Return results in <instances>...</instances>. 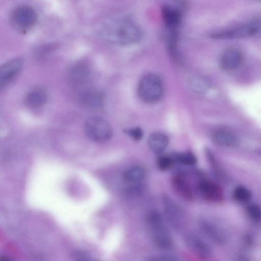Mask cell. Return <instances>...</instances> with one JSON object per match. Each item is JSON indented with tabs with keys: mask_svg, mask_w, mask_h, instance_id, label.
Here are the masks:
<instances>
[{
	"mask_svg": "<svg viewBox=\"0 0 261 261\" xmlns=\"http://www.w3.org/2000/svg\"><path fill=\"white\" fill-rule=\"evenodd\" d=\"M99 33L106 41L121 45L137 43L142 37L140 28L134 21L126 18L107 21L101 26Z\"/></svg>",
	"mask_w": 261,
	"mask_h": 261,
	"instance_id": "6da1fadb",
	"label": "cell"
},
{
	"mask_svg": "<svg viewBox=\"0 0 261 261\" xmlns=\"http://www.w3.org/2000/svg\"><path fill=\"white\" fill-rule=\"evenodd\" d=\"M147 223L151 239L156 247L165 250L172 248L174 241L170 227L158 211L152 210L148 213Z\"/></svg>",
	"mask_w": 261,
	"mask_h": 261,
	"instance_id": "7a4b0ae2",
	"label": "cell"
},
{
	"mask_svg": "<svg viewBox=\"0 0 261 261\" xmlns=\"http://www.w3.org/2000/svg\"><path fill=\"white\" fill-rule=\"evenodd\" d=\"M164 90V85L161 78L155 74L148 73L141 79L138 92L143 101L152 103L162 98Z\"/></svg>",
	"mask_w": 261,
	"mask_h": 261,
	"instance_id": "3957f363",
	"label": "cell"
},
{
	"mask_svg": "<svg viewBox=\"0 0 261 261\" xmlns=\"http://www.w3.org/2000/svg\"><path fill=\"white\" fill-rule=\"evenodd\" d=\"M85 130L91 140L98 143L109 141L113 134L107 121L99 116H93L88 119L85 124Z\"/></svg>",
	"mask_w": 261,
	"mask_h": 261,
	"instance_id": "277c9868",
	"label": "cell"
},
{
	"mask_svg": "<svg viewBox=\"0 0 261 261\" xmlns=\"http://www.w3.org/2000/svg\"><path fill=\"white\" fill-rule=\"evenodd\" d=\"M163 207L166 223L170 228L176 231L182 230L187 225V218L182 210L168 197L163 200Z\"/></svg>",
	"mask_w": 261,
	"mask_h": 261,
	"instance_id": "5b68a950",
	"label": "cell"
},
{
	"mask_svg": "<svg viewBox=\"0 0 261 261\" xmlns=\"http://www.w3.org/2000/svg\"><path fill=\"white\" fill-rule=\"evenodd\" d=\"M198 226L203 237L207 240L218 245H224L227 243L228 235L223 226L205 218L199 221Z\"/></svg>",
	"mask_w": 261,
	"mask_h": 261,
	"instance_id": "8992f818",
	"label": "cell"
},
{
	"mask_svg": "<svg viewBox=\"0 0 261 261\" xmlns=\"http://www.w3.org/2000/svg\"><path fill=\"white\" fill-rule=\"evenodd\" d=\"M184 242L188 249L200 259L206 260L212 257L213 250L208 241L194 232L187 233Z\"/></svg>",
	"mask_w": 261,
	"mask_h": 261,
	"instance_id": "52a82bcc",
	"label": "cell"
},
{
	"mask_svg": "<svg viewBox=\"0 0 261 261\" xmlns=\"http://www.w3.org/2000/svg\"><path fill=\"white\" fill-rule=\"evenodd\" d=\"M260 21L254 20L232 29L217 32L212 35L215 39H234L252 36L260 29Z\"/></svg>",
	"mask_w": 261,
	"mask_h": 261,
	"instance_id": "ba28073f",
	"label": "cell"
},
{
	"mask_svg": "<svg viewBox=\"0 0 261 261\" xmlns=\"http://www.w3.org/2000/svg\"><path fill=\"white\" fill-rule=\"evenodd\" d=\"M11 18L13 23L17 28L22 30H28L36 23L37 15L32 7L21 5L13 11Z\"/></svg>",
	"mask_w": 261,
	"mask_h": 261,
	"instance_id": "9c48e42d",
	"label": "cell"
},
{
	"mask_svg": "<svg viewBox=\"0 0 261 261\" xmlns=\"http://www.w3.org/2000/svg\"><path fill=\"white\" fill-rule=\"evenodd\" d=\"M198 189L201 196L209 202L216 203L224 200L222 188L219 185L211 180H200L198 184Z\"/></svg>",
	"mask_w": 261,
	"mask_h": 261,
	"instance_id": "30bf717a",
	"label": "cell"
},
{
	"mask_svg": "<svg viewBox=\"0 0 261 261\" xmlns=\"http://www.w3.org/2000/svg\"><path fill=\"white\" fill-rule=\"evenodd\" d=\"M243 60V54L237 47H231L224 50L219 59V64L222 69L230 71L237 68Z\"/></svg>",
	"mask_w": 261,
	"mask_h": 261,
	"instance_id": "8fae6325",
	"label": "cell"
},
{
	"mask_svg": "<svg viewBox=\"0 0 261 261\" xmlns=\"http://www.w3.org/2000/svg\"><path fill=\"white\" fill-rule=\"evenodd\" d=\"M23 64L21 58L12 59L0 66V88L10 82L20 72Z\"/></svg>",
	"mask_w": 261,
	"mask_h": 261,
	"instance_id": "7c38bea8",
	"label": "cell"
},
{
	"mask_svg": "<svg viewBox=\"0 0 261 261\" xmlns=\"http://www.w3.org/2000/svg\"><path fill=\"white\" fill-rule=\"evenodd\" d=\"M171 184L174 191L179 197L186 201H193L194 198L193 190L190 182L184 175H174L171 179Z\"/></svg>",
	"mask_w": 261,
	"mask_h": 261,
	"instance_id": "4fadbf2b",
	"label": "cell"
},
{
	"mask_svg": "<svg viewBox=\"0 0 261 261\" xmlns=\"http://www.w3.org/2000/svg\"><path fill=\"white\" fill-rule=\"evenodd\" d=\"M89 67L83 63L72 66L68 72L69 81L73 85H81L87 82L90 77Z\"/></svg>",
	"mask_w": 261,
	"mask_h": 261,
	"instance_id": "5bb4252c",
	"label": "cell"
},
{
	"mask_svg": "<svg viewBox=\"0 0 261 261\" xmlns=\"http://www.w3.org/2000/svg\"><path fill=\"white\" fill-rule=\"evenodd\" d=\"M212 140L217 145L226 147H232L238 144V140L236 135L226 128H219L212 134Z\"/></svg>",
	"mask_w": 261,
	"mask_h": 261,
	"instance_id": "9a60e30c",
	"label": "cell"
},
{
	"mask_svg": "<svg viewBox=\"0 0 261 261\" xmlns=\"http://www.w3.org/2000/svg\"><path fill=\"white\" fill-rule=\"evenodd\" d=\"M169 144L168 136L161 132H153L148 138V145L154 153L161 154L167 148Z\"/></svg>",
	"mask_w": 261,
	"mask_h": 261,
	"instance_id": "2e32d148",
	"label": "cell"
},
{
	"mask_svg": "<svg viewBox=\"0 0 261 261\" xmlns=\"http://www.w3.org/2000/svg\"><path fill=\"white\" fill-rule=\"evenodd\" d=\"M80 97L84 105L90 108H98L101 106L103 103L102 93L94 89H88L83 91Z\"/></svg>",
	"mask_w": 261,
	"mask_h": 261,
	"instance_id": "e0dca14e",
	"label": "cell"
},
{
	"mask_svg": "<svg viewBox=\"0 0 261 261\" xmlns=\"http://www.w3.org/2000/svg\"><path fill=\"white\" fill-rule=\"evenodd\" d=\"M47 95L46 91L40 88L32 89L27 94L25 102L28 106L33 108L41 107L46 102Z\"/></svg>",
	"mask_w": 261,
	"mask_h": 261,
	"instance_id": "ac0fdd59",
	"label": "cell"
},
{
	"mask_svg": "<svg viewBox=\"0 0 261 261\" xmlns=\"http://www.w3.org/2000/svg\"><path fill=\"white\" fill-rule=\"evenodd\" d=\"M162 15L164 22L170 27H176L181 20L180 12L175 8L169 5L163 6Z\"/></svg>",
	"mask_w": 261,
	"mask_h": 261,
	"instance_id": "d6986e66",
	"label": "cell"
},
{
	"mask_svg": "<svg viewBox=\"0 0 261 261\" xmlns=\"http://www.w3.org/2000/svg\"><path fill=\"white\" fill-rule=\"evenodd\" d=\"M145 175V172L143 168L139 166H134L123 172V178L126 181L137 184L142 181Z\"/></svg>",
	"mask_w": 261,
	"mask_h": 261,
	"instance_id": "ffe728a7",
	"label": "cell"
},
{
	"mask_svg": "<svg viewBox=\"0 0 261 261\" xmlns=\"http://www.w3.org/2000/svg\"><path fill=\"white\" fill-rule=\"evenodd\" d=\"M233 199L240 203H247L251 199L252 193L245 187L239 186L236 187L232 193Z\"/></svg>",
	"mask_w": 261,
	"mask_h": 261,
	"instance_id": "44dd1931",
	"label": "cell"
},
{
	"mask_svg": "<svg viewBox=\"0 0 261 261\" xmlns=\"http://www.w3.org/2000/svg\"><path fill=\"white\" fill-rule=\"evenodd\" d=\"M174 162L186 166H192L197 162L196 156L191 152L187 151L176 153L173 156Z\"/></svg>",
	"mask_w": 261,
	"mask_h": 261,
	"instance_id": "7402d4cb",
	"label": "cell"
},
{
	"mask_svg": "<svg viewBox=\"0 0 261 261\" xmlns=\"http://www.w3.org/2000/svg\"><path fill=\"white\" fill-rule=\"evenodd\" d=\"M246 213L249 219L255 223H258L261 219V209L257 203H250L246 207Z\"/></svg>",
	"mask_w": 261,
	"mask_h": 261,
	"instance_id": "603a6c76",
	"label": "cell"
},
{
	"mask_svg": "<svg viewBox=\"0 0 261 261\" xmlns=\"http://www.w3.org/2000/svg\"><path fill=\"white\" fill-rule=\"evenodd\" d=\"M174 162L173 156L162 155L157 159L156 165L160 170L165 171L169 169Z\"/></svg>",
	"mask_w": 261,
	"mask_h": 261,
	"instance_id": "cb8c5ba5",
	"label": "cell"
},
{
	"mask_svg": "<svg viewBox=\"0 0 261 261\" xmlns=\"http://www.w3.org/2000/svg\"><path fill=\"white\" fill-rule=\"evenodd\" d=\"M124 132L136 141L141 140L143 137V132L142 129L138 127L126 129Z\"/></svg>",
	"mask_w": 261,
	"mask_h": 261,
	"instance_id": "d4e9b609",
	"label": "cell"
},
{
	"mask_svg": "<svg viewBox=\"0 0 261 261\" xmlns=\"http://www.w3.org/2000/svg\"><path fill=\"white\" fill-rule=\"evenodd\" d=\"M206 156L213 170L215 172L217 175H220V170L216 162L215 157L213 152L208 149L207 148L205 151Z\"/></svg>",
	"mask_w": 261,
	"mask_h": 261,
	"instance_id": "484cf974",
	"label": "cell"
},
{
	"mask_svg": "<svg viewBox=\"0 0 261 261\" xmlns=\"http://www.w3.org/2000/svg\"><path fill=\"white\" fill-rule=\"evenodd\" d=\"M146 261H180L176 257L171 255H160L152 256Z\"/></svg>",
	"mask_w": 261,
	"mask_h": 261,
	"instance_id": "4316f807",
	"label": "cell"
},
{
	"mask_svg": "<svg viewBox=\"0 0 261 261\" xmlns=\"http://www.w3.org/2000/svg\"><path fill=\"white\" fill-rule=\"evenodd\" d=\"M75 258L76 261H95L94 259L82 253H77Z\"/></svg>",
	"mask_w": 261,
	"mask_h": 261,
	"instance_id": "83f0119b",
	"label": "cell"
}]
</instances>
